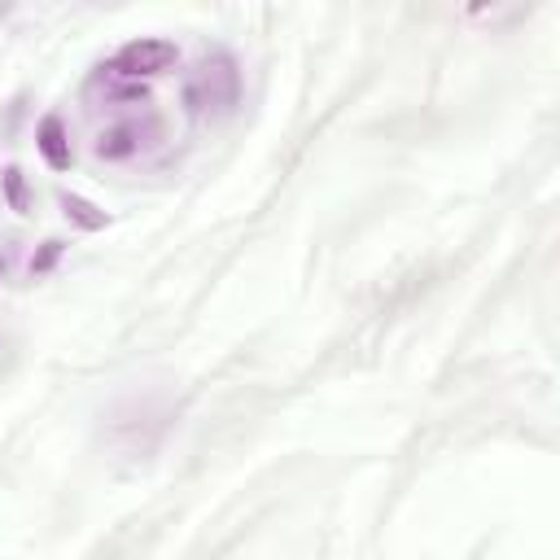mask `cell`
<instances>
[{"instance_id":"cell-5","label":"cell","mask_w":560,"mask_h":560,"mask_svg":"<svg viewBox=\"0 0 560 560\" xmlns=\"http://www.w3.org/2000/svg\"><path fill=\"white\" fill-rule=\"evenodd\" d=\"M61 210H66V219H70V223H79L83 232H101V228L109 223V214H105V210H96L88 197H74V192H66V197H61Z\"/></svg>"},{"instance_id":"cell-4","label":"cell","mask_w":560,"mask_h":560,"mask_svg":"<svg viewBox=\"0 0 560 560\" xmlns=\"http://www.w3.org/2000/svg\"><path fill=\"white\" fill-rule=\"evenodd\" d=\"M35 144H39V153L48 158V166H57V171L70 166V144H66V127H61V118H44Z\"/></svg>"},{"instance_id":"cell-1","label":"cell","mask_w":560,"mask_h":560,"mask_svg":"<svg viewBox=\"0 0 560 560\" xmlns=\"http://www.w3.org/2000/svg\"><path fill=\"white\" fill-rule=\"evenodd\" d=\"M236 92H241V74H236V61L228 52H214L206 57L192 79L184 83V109L197 114V118H210V114H223L236 105Z\"/></svg>"},{"instance_id":"cell-7","label":"cell","mask_w":560,"mask_h":560,"mask_svg":"<svg viewBox=\"0 0 560 560\" xmlns=\"http://www.w3.org/2000/svg\"><path fill=\"white\" fill-rule=\"evenodd\" d=\"M0 276H4V258H0Z\"/></svg>"},{"instance_id":"cell-6","label":"cell","mask_w":560,"mask_h":560,"mask_svg":"<svg viewBox=\"0 0 560 560\" xmlns=\"http://www.w3.org/2000/svg\"><path fill=\"white\" fill-rule=\"evenodd\" d=\"M4 192H9V201H13V210H26L31 206V197H26V179H22V171H4Z\"/></svg>"},{"instance_id":"cell-3","label":"cell","mask_w":560,"mask_h":560,"mask_svg":"<svg viewBox=\"0 0 560 560\" xmlns=\"http://www.w3.org/2000/svg\"><path fill=\"white\" fill-rule=\"evenodd\" d=\"M158 140H162V118H158V114H144V122L136 118V122L105 127L92 149H96V158H105V162H127V158H136L140 149L158 144Z\"/></svg>"},{"instance_id":"cell-2","label":"cell","mask_w":560,"mask_h":560,"mask_svg":"<svg viewBox=\"0 0 560 560\" xmlns=\"http://www.w3.org/2000/svg\"><path fill=\"white\" fill-rule=\"evenodd\" d=\"M175 44L171 39H131V44H122L101 70L105 74H114V79H131V83H140V74H162L166 66H175Z\"/></svg>"}]
</instances>
